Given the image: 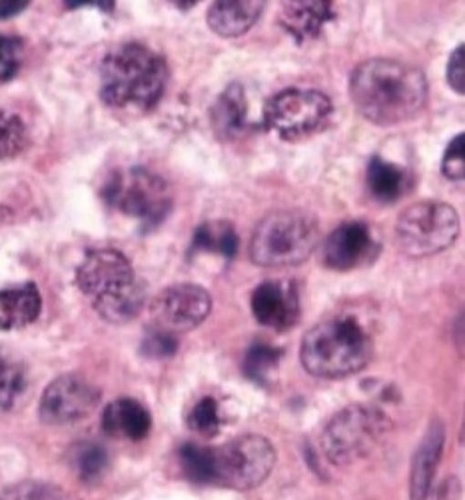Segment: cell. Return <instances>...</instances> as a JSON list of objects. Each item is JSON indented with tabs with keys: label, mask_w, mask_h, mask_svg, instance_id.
Segmentation results:
<instances>
[{
	"label": "cell",
	"mask_w": 465,
	"mask_h": 500,
	"mask_svg": "<svg viewBox=\"0 0 465 500\" xmlns=\"http://www.w3.org/2000/svg\"><path fill=\"white\" fill-rule=\"evenodd\" d=\"M441 172L450 181H463L465 176V137L458 134L453 139L441 159Z\"/></svg>",
	"instance_id": "cell-31"
},
{
	"label": "cell",
	"mask_w": 465,
	"mask_h": 500,
	"mask_svg": "<svg viewBox=\"0 0 465 500\" xmlns=\"http://www.w3.org/2000/svg\"><path fill=\"white\" fill-rule=\"evenodd\" d=\"M166 82V60L144 45H122L102 60L100 97L108 107L152 109L164 95Z\"/></svg>",
	"instance_id": "cell-3"
},
{
	"label": "cell",
	"mask_w": 465,
	"mask_h": 500,
	"mask_svg": "<svg viewBox=\"0 0 465 500\" xmlns=\"http://www.w3.org/2000/svg\"><path fill=\"white\" fill-rule=\"evenodd\" d=\"M332 18V3H324V0H298V3H284L280 23L298 43H304V40L318 36L322 28Z\"/></svg>",
	"instance_id": "cell-19"
},
{
	"label": "cell",
	"mask_w": 465,
	"mask_h": 500,
	"mask_svg": "<svg viewBox=\"0 0 465 500\" xmlns=\"http://www.w3.org/2000/svg\"><path fill=\"white\" fill-rule=\"evenodd\" d=\"M0 500H65V495L60 493V488L52 484L25 481L6 486L0 493Z\"/></svg>",
	"instance_id": "cell-29"
},
{
	"label": "cell",
	"mask_w": 465,
	"mask_h": 500,
	"mask_svg": "<svg viewBox=\"0 0 465 500\" xmlns=\"http://www.w3.org/2000/svg\"><path fill=\"white\" fill-rule=\"evenodd\" d=\"M100 402L98 389L78 374L52 380L40 399V419L46 424H72L87 419Z\"/></svg>",
	"instance_id": "cell-11"
},
{
	"label": "cell",
	"mask_w": 465,
	"mask_h": 500,
	"mask_svg": "<svg viewBox=\"0 0 465 500\" xmlns=\"http://www.w3.org/2000/svg\"><path fill=\"white\" fill-rule=\"evenodd\" d=\"M252 312L260 325L286 330L300 317V297L295 285L286 280H266L252 295Z\"/></svg>",
	"instance_id": "cell-13"
},
{
	"label": "cell",
	"mask_w": 465,
	"mask_h": 500,
	"mask_svg": "<svg viewBox=\"0 0 465 500\" xmlns=\"http://www.w3.org/2000/svg\"><path fill=\"white\" fill-rule=\"evenodd\" d=\"M332 110L330 97L320 90L286 89L266 102L264 120L284 141H300L322 130Z\"/></svg>",
	"instance_id": "cell-9"
},
{
	"label": "cell",
	"mask_w": 465,
	"mask_h": 500,
	"mask_svg": "<svg viewBox=\"0 0 465 500\" xmlns=\"http://www.w3.org/2000/svg\"><path fill=\"white\" fill-rule=\"evenodd\" d=\"M448 82L458 95H463L465 92V48L463 47H458L451 52L450 62H448Z\"/></svg>",
	"instance_id": "cell-33"
},
{
	"label": "cell",
	"mask_w": 465,
	"mask_h": 500,
	"mask_svg": "<svg viewBox=\"0 0 465 500\" xmlns=\"http://www.w3.org/2000/svg\"><path fill=\"white\" fill-rule=\"evenodd\" d=\"M392 429L388 416L374 406L352 404L327 422L322 451L336 466L354 464L372 454Z\"/></svg>",
	"instance_id": "cell-7"
},
{
	"label": "cell",
	"mask_w": 465,
	"mask_h": 500,
	"mask_svg": "<svg viewBox=\"0 0 465 500\" xmlns=\"http://www.w3.org/2000/svg\"><path fill=\"white\" fill-rule=\"evenodd\" d=\"M367 191L379 203H396L408 191V172L382 156H374L366 171Z\"/></svg>",
	"instance_id": "cell-21"
},
{
	"label": "cell",
	"mask_w": 465,
	"mask_h": 500,
	"mask_svg": "<svg viewBox=\"0 0 465 500\" xmlns=\"http://www.w3.org/2000/svg\"><path fill=\"white\" fill-rule=\"evenodd\" d=\"M178 350V340L172 332L154 328L150 335H148L142 342V352L150 359H168L176 354Z\"/></svg>",
	"instance_id": "cell-32"
},
{
	"label": "cell",
	"mask_w": 465,
	"mask_h": 500,
	"mask_svg": "<svg viewBox=\"0 0 465 500\" xmlns=\"http://www.w3.org/2000/svg\"><path fill=\"white\" fill-rule=\"evenodd\" d=\"M278 360H280L278 349L264 345V342H256V345H252L250 350L246 352V360H244L246 377L260 384L266 382L268 374L276 369Z\"/></svg>",
	"instance_id": "cell-27"
},
{
	"label": "cell",
	"mask_w": 465,
	"mask_h": 500,
	"mask_svg": "<svg viewBox=\"0 0 465 500\" xmlns=\"http://www.w3.org/2000/svg\"><path fill=\"white\" fill-rule=\"evenodd\" d=\"M212 308L208 290L198 285H174L162 290L152 305L158 328L172 332L192 330L202 325Z\"/></svg>",
	"instance_id": "cell-12"
},
{
	"label": "cell",
	"mask_w": 465,
	"mask_h": 500,
	"mask_svg": "<svg viewBox=\"0 0 465 500\" xmlns=\"http://www.w3.org/2000/svg\"><path fill=\"white\" fill-rule=\"evenodd\" d=\"M74 471L84 483H97L108 468V453L97 443H82L72 454Z\"/></svg>",
	"instance_id": "cell-24"
},
{
	"label": "cell",
	"mask_w": 465,
	"mask_h": 500,
	"mask_svg": "<svg viewBox=\"0 0 465 500\" xmlns=\"http://www.w3.org/2000/svg\"><path fill=\"white\" fill-rule=\"evenodd\" d=\"M350 97L366 120L392 127L414 119L426 107L428 80L424 72L406 62L372 58L352 72Z\"/></svg>",
	"instance_id": "cell-1"
},
{
	"label": "cell",
	"mask_w": 465,
	"mask_h": 500,
	"mask_svg": "<svg viewBox=\"0 0 465 500\" xmlns=\"http://www.w3.org/2000/svg\"><path fill=\"white\" fill-rule=\"evenodd\" d=\"M180 461H182L184 473L192 478L194 483H216L214 451L188 443L180 449Z\"/></svg>",
	"instance_id": "cell-25"
},
{
	"label": "cell",
	"mask_w": 465,
	"mask_h": 500,
	"mask_svg": "<svg viewBox=\"0 0 465 500\" xmlns=\"http://www.w3.org/2000/svg\"><path fill=\"white\" fill-rule=\"evenodd\" d=\"M443 443H446L443 424L433 421L418 446L414 461H411L409 500H428L433 486V476H436V468L441 458Z\"/></svg>",
	"instance_id": "cell-15"
},
{
	"label": "cell",
	"mask_w": 465,
	"mask_h": 500,
	"mask_svg": "<svg viewBox=\"0 0 465 500\" xmlns=\"http://www.w3.org/2000/svg\"><path fill=\"white\" fill-rule=\"evenodd\" d=\"M318 238V223L312 214L304 211L270 213L252 234L250 258L268 268L300 265L314 253Z\"/></svg>",
	"instance_id": "cell-5"
},
{
	"label": "cell",
	"mask_w": 465,
	"mask_h": 500,
	"mask_svg": "<svg viewBox=\"0 0 465 500\" xmlns=\"http://www.w3.org/2000/svg\"><path fill=\"white\" fill-rule=\"evenodd\" d=\"M264 13V3L256 0H220L208 8V26L222 38L246 35Z\"/></svg>",
	"instance_id": "cell-17"
},
{
	"label": "cell",
	"mask_w": 465,
	"mask_h": 500,
	"mask_svg": "<svg viewBox=\"0 0 465 500\" xmlns=\"http://www.w3.org/2000/svg\"><path fill=\"white\" fill-rule=\"evenodd\" d=\"M28 132L18 114L0 110V161L13 159L25 151Z\"/></svg>",
	"instance_id": "cell-26"
},
{
	"label": "cell",
	"mask_w": 465,
	"mask_h": 500,
	"mask_svg": "<svg viewBox=\"0 0 465 500\" xmlns=\"http://www.w3.org/2000/svg\"><path fill=\"white\" fill-rule=\"evenodd\" d=\"M77 285L94 310L112 325H124L139 317L146 300L144 285L130 260L112 248L87 255L77 270Z\"/></svg>",
	"instance_id": "cell-2"
},
{
	"label": "cell",
	"mask_w": 465,
	"mask_h": 500,
	"mask_svg": "<svg viewBox=\"0 0 465 500\" xmlns=\"http://www.w3.org/2000/svg\"><path fill=\"white\" fill-rule=\"evenodd\" d=\"M210 122L216 137L222 141H234L246 129L248 122V102L246 92L242 85L226 87V90L214 100L212 109H210Z\"/></svg>",
	"instance_id": "cell-20"
},
{
	"label": "cell",
	"mask_w": 465,
	"mask_h": 500,
	"mask_svg": "<svg viewBox=\"0 0 465 500\" xmlns=\"http://www.w3.org/2000/svg\"><path fill=\"white\" fill-rule=\"evenodd\" d=\"M372 352V340L357 320L336 317L305 332L300 359L314 377L346 379L366 369Z\"/></svg>",
	"instance_id": "cell-4"
},
{
	"label": "cell",
	"mask_w": 465,
	"mask_h": 500,
	"mask_svg": "<svg viewBox=\"0 0 465 500\" xmlns=\"http://www.w3.org/2000/svg\"><path fill=\"white\" fill-rule=\"evenodd\" d=\"M20 62H23V43L15 36L0 35V82L16 77Z\"/></svg>",
	"instance_id": "cell-30"
},
{
	"label": "cell",
	"mask_w": 465,
	"mask_h": 500,
	"mask_svg": "<svg viewBox=\"0 0 465 500\" xmlns=\"http://www.w3.org/2000/svg\"><path fill=\"white\" fill-rule=\"evenodd\" d=\"M460 234V216L456 208L424 201L408 206L396 223V243L401 253L421 258L443 253Z\"/></svg>",
	"instance_id": "cell-8"
},
{
	"label": "cell",
	"mask_w": 465,
	"mask_h": 500,
	"mask_svg": "<svg viewBox=\"0 0 465 500\" xmlns=\"http://www.w3.org/2000/svg\"><path fill=\"white\" fill-rule=\"evenodd\" d=\"M26 389V369L16 354L0 349V412L8 411Z\"/></svg>",
	"instance_id": "cell-23"
},
{
	"label": "cell",
	"mask_w": 465,
	"mask_h": 500,
	"mask_svg": "<svg viewBox=\"0 0 465 500\" xmlns=\"http://www.w3.org/2000/svg\"><path fill=\"white\" fill-rule=\"evenodd\" d=\"M26 6V0H0V20L20 15Z\"/></svg>",
	"instance_id": "cell-34"
},
{
	"label": "cell",
	"mask_w": 465,
	"mask_h": 500,
	"mask_svg": "<svg viewBox=\"0 0 465 500\" xmlns=\"http://www.w3.org/2000/svg\"><path fill=\"white\" fill-rule=\"evenodd\" d=\"M100 194L114 211L139 218L146 231L160 224L172 208L170 184L144 166L112 172Z\"/></svg>",
	"instance_id": "cell-6"
},
{
	"label": "cell",
	"mask_w": 465,
	"mask_h": 500,
	"mask_svg": "<svg viewBox=\"0 0 465 500\" xmlns=\"http://www.w3.org/2000/svg\"><path fill=\"white\" fill-rule=\"evenodd\" d=\"M216 454V483L236 491H252L266 483L276 464V451L260 434H242Z\"/></svg>",
	"instance_id": "cell-10"
},
{
	"label": "cell",
	"mask_w": 465,
	"mask_h": 500,
	"mask_svg": "<svg viewBox=\"0 0 465 500\" xmlns=\"http://www.w3.org/2000/svg\"><path fill=\"white\" fill-rule=\"evenodd\" d=\"M152 429V416L134 399H119L102 412V431L114 439L142 441Z\"/></svg>",
	"instance_id": "cell-16"
},
{
	"label": "cell",
	"mask_w": 465,
	"mask_h": 500,
	"mask_svg": "<svg viewBox=\"0 0 465 500\" xmlns=\"http://www.w3.org/2000/svg\"><path fill=\"white\" fill-rule=\"evenodd\" d=\"M220 406L212 397H204L202 401H198L188 414V426L200 434H214L220 431Z\"/></svg>",
	"instance_id": "cell-28"
},
{
	"label": "cell",
	"mask_w": 465,
	"mask_h": 500,
	"mask_svg": "<svg viewBox=\"0 0 465 500\" xmlns=\"http://www.w3.org/2000/svg\"><path fill=\"white\" fill-rule=\"evenodd\" d=\"M42 297L35 283L0 290V330L25 328L40 317Z\"/></svg>",
	"instance_id": "cell-18"
},
{
	"label": "cell",
	"mask_w": 465,
	"mask_h": 500,
	"mask_svg": "<svg viewBox=\"0 0 465 500\" xmlns=\"http://www.w3.org/2000/svg\"><path fill=\"white\" fill-rule=\"evenodd\" d=\"M372 228L364 223H346L326 238L324 263L334 270H352L374 256Z\"/></svg>",
	"instance_id": "cell-14"
},
{
	"label": "cell",
	"mask_w": 465,
	"mask_h": 500,
	"mask_svg": "<svg viewBox=\"0 0 465 500\" xmlns=\"http://www.w3.org/2000/svg\"><path fill=\"white\" fill-rule=\"evenodd\" d=\"M190 250L192 253H216L230 260L238 253V234L234 226L224 221L200 224L194 233Z\"/></svg>",
	"instance_id": "cell-22"
}]
</instances>
